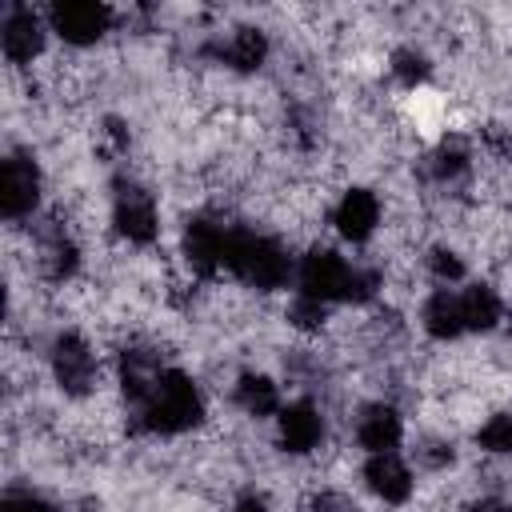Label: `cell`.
I'll return each mask as SVG.
<instances>
[{"instance_id":"obj_1","label":"cell","mask_w":512,"mask_h":512,"mask_svg":"<svg viewBox=\"0 0 512 512\" xmlns=\"http://www.w3.org/2000/svg\"><path fill=\"white\" fill-rule=\"evenodd\" d=\"M128 416H136V432L144 436H188L208 420V400L204 388L196 384L192 372L164 364L152 380V388L144 392V400L136 408H128Z\"/></svg>"},{"instance_id":"obj_2","label":"cell","mask_w":512,"mask_h":512,"mask_svg":"<svg viewBox=\"0 0 512 512\" xmlns=\"http://www.w3.org/2000/svg\"><path fill=\"white\" fill-rule=\"evenodd\" d=\"M224 272L240 288L280 292V288H292V280H296V256L280 236H272L256 224H232Z\"/></svg>"},{"instance_id":"obj_3","label":"cell","mask_w":512,"mask_h":512,"mask_svg":"<svg viewBox=\"0 0 512 512\" xmlns=\"http://www.w3.org/2000/svg\"><path fill=\"white\" fill-rule=\"evenodd\" d=\"M108 228L128 248H152L160 240V200L148 184L120 176L108 196Z\"/></svg>"},{"instance_id":"obj_4","label":"cell","mask_w":512,"mask_h":512,"mask_svg":"<svg viewBox=\"0 0 512 512\" xmlns=\"http://www.w3.org/2000/svg\"><path fill=\"white\" fill-rule=\"evenodd\" d=\"M48 376L64 400H92L100 388V352L80 328H64L48 344Z\"/></svg>"},{"instance_id":"obj_5","label":"cell","mask_w":512,"mask_h":512,"mask_svg":"<svg viewBox=\"0 0 512 512\" xmlns=\"http://www.w3.org/2000/svg\"><path fill=\"white\" fill-rule=\"evenodd\" d=\"M352 280H356V260H352V256H344V252L332 248V244H312L304 256H296L292 292L336 308V304H348Z\"/></svg>"},{"instance_id":"obj_6","label":"cell","mask_w":512,"mask_h":512,"mask_svg":"<svg viewBox=\"0 0 512 512\" xmlns=\"http://www.w3.org/2000/svg\"><path fill=\"white\" fill-rule=\"evenodd\" d=\"M48 32L64 44V48H96L108 32H116V8L96 4V0H56L44 8Z\"/></svg>"},{"instance_id":"obj_7","label":"cell","mask_w":512,"mask_h":512,"mask_svg":"<svg viewBox=\"0 0 512 512\" xmlns=\"http://www.w3.org/2000/svg\"><path fill=\"white\" fill-rule=\"evenodd\" d=\"M384 216H388L384 196H380L376 188H368V184H348V188L332 200V208H328L332 232H336L344 244H352V248L372 244V240L384 232Z\"/></svg>"},{"instance_id":"obj_8","label":"cell","mask_w":512,"mask_h":512,"mask_svg":"<svg viewBox=\"0 0 512 512\" xmlns=\"http://www.w3.org/2000/svg\"><path fill=\"white\" fill-rule=\"evenodd\" d=\"M48 20H44V8H32V4H4L0 12V52L8 60V68L24 72L32 64L44 60L48 52Z\"/></svg>"},{"instance_id":"obj_9","label":"cell","mask_w":512,"mask_h":512,"mask_svg":"<svg viewBox=\"0 0 512 512\" xmlns=\"http://www.w3.org/2000/svg\"><path fill=\"white\" fill-rule=\"evenodd\" d=\"M44 172L32 152H8L0 160V216L8 224H24L40 212Z\"/></svg>"},{"instance_id":"obj_10","label":"cell","mask_w":512,"mask_h":512,"mask_svg":"<svg viewBox=\"0 0 512 512\" xmlns=\"http://www.w3.org/2000/svg\"><path fill=\"white\" fill-rule=\"evenodd\" d=\"M272 424H276V448H280L288 460H304V456L320 452L324 432H328L324 408H320L312 396L284 400V408L276 412Z\"/></svg>"},{"instance_id":"obj_11","label":"cell","mask_w":512,"mask_h":512,"mask_svg":"<svg viewBox=\"0 0 512 512\" xmlns=\"http://www.w3.org/2000/svg\"><path fill=\"white\" fill-rule=\"evenodd\" d=\"M360 484L372 500H380L384 508H404L416 500V468L408 464V456L400 452H380V456H364L360 464Z\"/></svg>"},{"instance_id":"obj_12","label":"cell","mask_w":512,"mask_h":512,"mask_svg":"<svg viewBox=\"0 0 512 512\" xmlns=\"http://www.w3.org/2000/svg\"><path fill=\"white\" fill-rule=\"evenodd\" d=\"M408 428H404V412L392 400H368L356 408L352 416V440L364 456H380V452H400Z\"/></svg>"},{"instance_id":"obj_13","label":"cell","mask_w":512,"mask_h":512,"mask_svg":"<svg viewBox=\"0 0 512 512\" xmlns=\"http://www.w3.org/2000/svg\"><path fill=\"white\" fill-rule=\"evenodd\" d=\"M460 292V316H464V332L468 336H492L504 316H508V300L496 284L488 280H468L456 288Z\"/></svg>"},{"instance_id":"obj_14","label":"cell","mask_w":512,"mask_h":512,"mask_svg":"<svg viewBox=\"0 0 512 512\" xmlns=\"http://www.w3.org/2000/svg\"><path fill=\"white\" fill-rule=\"evenodd\" d=\"M416 320H420V332H424L428 340H436V344H452V340L468 336V332H464L460 292H456V288H428L424 300H420Z\"/></svg>"},{"instance_id":"obj_15","label":"cell","mask_w":512,"mask_h":512,"mask_svg":"<svg viewBox=\"0 0 512 512\" xmlns=\"http://www.w3.org/2000/svg\"><path fill=\"white\" fill-rule=\"evenodd\" d=\"M232 404L248 420H276V412L284 408V392L268 372L248 368L232 380Z\"/></svg>"},{"instance_id":"obj_16","label":"cell","mask_w":512,"mask_h":512,"mask_svg":"<svg viewBox=\"0 0 512 512\" xmlns=\"http://www.w3.org/2000/svg\"><path fill=\"white\" fill-rule=\"evenodd\" d=\"M476 448L484 456H512V412H492L476 424Z\"/></svg>"},{"instance_id":"obj_17","label":"cell","mask_w":512,"mask_h":512,"mask_svg":"<svg viewBox=\"0 0 512 512\" xmlns=\"http://www.w3.org/2000/svg\"><path fill=\"white\" fill-rule=\"evenodd\" d=\"M304 512H364L360 500H352V492L344 488H316L304 500Z\"/></svg>"},{"instance_id":"obj_18","label":"cell","mask_w":512,"mask_h":512,"mask_svg":"<svg viewBox=\"0 0 512 512\" xmlns=\"http://www.w3.org/2000/svg\"><path fill=\"white\" fill-rule=\"evenodd\" d=\"M0 512H60V508H56V504H48V500H44V496H36V492H8Z\"/></svg>"},{"instance_id":"obj_19","label":"cell","mask_w":512,"mask_h":512,"mask_svg":"<svg viewBox=\"0 0 512 512\" xmlns=\"http://www.w3.org/2000/svg\"><path fill=\"white\" fill-rule=\"evenodd\" d=\"M228 512H272V508H268V500H264V496L244 492V496H236V500L228 504Z\"/></svg>"}]
</instances>
